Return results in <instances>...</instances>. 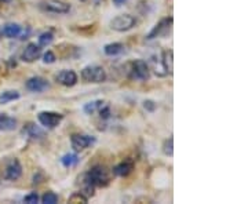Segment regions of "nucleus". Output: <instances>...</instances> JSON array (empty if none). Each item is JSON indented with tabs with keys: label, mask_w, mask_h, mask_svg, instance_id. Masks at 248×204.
<instances>
[{
	"label": "nucleus",
	"mask_w": 248,
	"mask_h": 204,
	"mask_svg": "<svg viewBox=\"0 0 248 204\" xmlns=\"http://www.w3.org/2000/svg\"><path fill=\"white\" fill-rule=\"evenodd\" d=\"M86 177L94 187H108L110 184V173L104 166H95L86 173Z\"/></svg>",
	"instance_id": "nucleus-1"
},
{
	"label": "nucleus",
	"mask_w": 248,
	"mask_h": 204,
	"mask_svg": "<svg viewBox=\"0 0 248 204\" xmlns=\"http://www.w3.org/2000/svg\"><path fill=\"white\" fill-rule=\"evenodd\" d=\"M81 80L84 83H104L107 80V72L99 65H87L81 71Z\"/></svg>",
	"instance_id": "nucleus-2"
},
{
	"label": "nucleus",
	"mask_w": 248,
	"mask_h": 204,
	"mask_svg": "<svg viewBox=\"0 0 248 204\" xmlns=\"http://www.w3.org/2000/svg\"><path fill=\"white\" fill-rule=\"evenodd\" d=\"M128 78L137 81H146L151 78V69L149 65L143 60H135L134 63H130L128 69Z\"/></svg>",
	"instance_id": "nucleus-3"
},
{
	"label": "nucleus",
	"mask_w": 248,
	"mask_h": 204,
	"mask_svg": "<svg viewBox=\"0 0 248 204\" xmlns=\"http://www.w3.org/2000/svg\"><path fill=\"white\" fill-rule=\"evenodd\" d=\"M137 25V18L130 14H122L117 16L110 21V28L116 32H127L131 31Z\"/></svg>",
	"instance_id": "nucleus-4"
},
{
	"label": "nucleus",
	"mask_w": 248,
	"mask_h": 204,
	"mask_svg": "<svg viewBox=\"0 0 248 204\" xmlns=\"http://www.w3.org/2000/svg\"><path fill=\"white\" fill-rule=\"evenodd\" d=\"M22 175V166L18 159H10L6 161L1 170V177L6 181H17Z\"/></svg>",
	"instance_id": "nucleus-5"
},
{
	"label": "nucleus",
	"mask_w": 248,
	"mask_h": 204,
	"mask_svg": "<svg viewBox=\"0 0 248 204\" xmlns=\"http://www.w3.org/2000/svg\"><path fill=\"white\" fill-rule=\"evenodd\" d=\"M172 22H174L172 17H166L160 19L159 24H156L155 28L149 32V35L146 36V40H155V39L164 37V36L169 35L171 28H172Z\"/></svg>",
	"instance_id": "nucleus-6"
},
{
	"label": "nucleus",
	"mask_w": 248,
	"mask_h": 204,
	"mask_svg": "<svg viewBox=\"0 0 248 204\" xmlns=\"http://www.w3.org/2000/svg\"><path fill=\"white\" fill-rule=\"evenodd\" d=\"M39 7L43 11L53 13V14H66L71 11V6L62 0H43L40 1Z\"/></svg>",
	"instance_id": "nucleus-7"
},
{
	"label": "nucleus",
	"mask_w": 248,
	"mask_h": 204,
	"mask_svg": "<svg viewBox=\"0 0 248 204\" xmlns=\"http://www.w3.org/2000/svg\"><path fill=\"white\" fill-rule=\"evenodd\" d=\"M95 137L87 134H73L71 137V145L75 152H81L94 145Z\"/></svg>",
	"instance_id": "nucleus-8"
},
{
	"label": "nucleus",
	"mask_w": 248,
	"mask_h": 204,
	"mask_svg": "<svg viewBox=\"0 0 248 204\" xmlns=\"http://www.w3.org/2000/svg\"><path fill=\"white\" fill-rule=\"evenodd\" d=\"M62 119H63V116L61 113H57V112H46L45 110V112H40L37 115L39 123L46 128H50V130H53L57 126H60Z\"/></svg>",
	"instance_id": "nucleus-9"
},
{
	"label": "nucleus",
	"mask_w": 248,
	"mask_h": 204,
	"mask_svg": "<svg viewBox=\"0 0 248 204\" xmlns=\"http://www.w3.org/2000/svg\"><path fill=\"white\" fill-rule=\"evenodd\" d=\"M40 55H42V47L36 43H29L21 54V60L28 63H35L36 60L40 58Z\"/></svg>",
	"instance_id": "nucleus-10"
},
{
	"label": "nucleus",
	"mask_w": 248,
	"mask_h": 204,
	"mask_svg": "<svg viewBox=\"0 0 248 204\" xmlns=\"http://www.w3.org/2000/svg\"><path fill=\"white\" fill-rule=\"evenodd\" d=\"M55 81L65 87H73L78 83V75L72 69H63L55 76Z\"/></svg>",
	"instance_id": "nucleus-11"
},
{
	"label": "nucleus",
	"mask_w": 248,
	"mask_h": 204,
	"mask_svg": "<svg viewBox=\"0 0 248 204\" xmlns=\"http://www.w3.org/2000/svg\"><path fill=\"white\" fill-rule=\"evenodd\" d=\"M25 87H27L31 93H43L46 90L50 89V83H48L45 78L33 76V78L28 79Z\"/></svg>",
	"instance_id": "nucleus-12"
},
{
	"label": "nucleus",
	"mask_w": 248,
	"mask_h": 204,
	"mask_svg": "<svg viewBox=\"0 0 248 204\" xmlns=\"http://www.w3.org/2000/svg\"><path fill=\"white\" fill-rule=\"evenodd\" d=\"M18 122L11 117V116L6 115V113H0V131L9 133V131H14L17 128Z\"/></svg>",
	"instance_id": "nucleus-13"
},
{
	"label": "nucleus",
	"mask_w": 248,
	"mask_h": 204,
	"mask_svg": "<svg viewBox=\"0 0 248 204\" xmlns=\"http://www.w3.org/2000/svg\"><path fill=\"white\" fill-rule=\"evenodd\" d=\"M161 66L167 75H172V69H174V53H172V50H164L161 53Z\"/></svg>",
	"instance_id": "nucleus-14"
},
{
	"label": "nucleus",
	"mask_w": 248,
	"mask_h": 204,
	"mask_svg": "<svg viewBox=\"0 0 248 204\" xmlns=\"http://www.w3.org/2000/svg\"><path fill=\"white\" fill-rule=\"evenodd\" d=\"M21 33H22V28L19 27L18 24H14V22L6 24L4 27L1 28V35L9 37V39H16Z\"/></svg>",
	"instance_id": "nucleus-15"
},
{
	"label": "nucleus",
	"mask_w": 248,
	"mask_h": 204,
	"mask_svg": "<svg viewBox=\"0 0 248 204\" xmlns=\"http://www.w3.org/2000/svg\"><path fill=\"white\" fill-rule=\"evenodd\" d=\"M134 170V163L130 160H125L122 161L120 164H117L115 169H113V174L117 177H127L131 174V171Z\"/></svg>",
	"instance_id": "nucleus-16"
},
{
	"label": "nucleus",
	"mask_w": 248,
	"mask_h": 204,
	"mask_svg": "<svg viewBox=\"0 0 248 204\" xmlns=\"http://www.w3.org/2000/svg\"><path fill=\"white\" fill-rule=\"evenodd\" d=\"M24 134L29 137V138H32V140H40V138H43L45 137V133L37 127L36 125L33 123H28L25 127H24Z\"/></svg>",
	"instance_id": "nucleus-17"
},
{
	"label": "nucleus",
	"mask_w": 248,
	"mask_h": 204,
	"mask_svg": "<svg viewBox=\"0 0 248 204\" xmlns=\"http://www.w3.org/2000/svg\"><path fill=\"white\" fill-rule=\"evenodd\" d=\"M104 51L109 57H116V55H120L125 51V47L122 43H109L104 47Z\"/></svg>",
	"instance_id": "nucleus-18"
},
{
	"label": "nucleus",
	"mask_w": 248,
	"mask_h": 204,
	"mask_svg": "<svg viewBox=\"0 0 248 204\" xmlns=\"http://www.w3.org/2000/svg\"><path fill=\"white\" fill-rule=\"evenodd\" d=\"M21 94L16 91V90H9V91H4L0 94V105H6L11 101H16V99H19Z\"/></svg>",
	"instance_id": "nucleus-19"
},
{
	"label": "nucleus",
	"mask_w": 248,
	"mask_h": 204,
	"mask_svg": "<svg viewBox=\"0 0 248 204\" xmlns=\"http://www.w3.org/2000/svg\"><path fill=\"white\" fill-rule=\"evenodd\" d=\"M104 101L102 99H95V101H91L89 104H86L84 108H83V110H84V113H87V115H94L95 112H98L101 108L104 107Z\"/></svg>",
	"instance_id": "nucleus-20"
},
{
	"label": "nucleus",
	"mask_w": 248,
	"mask_h": 204,
	"mask_svg": "<svg viewBox=\"0 0 248 204\" xmlns=\"http://www.w3.org/2000/svg\"><path fill=\"white\" fill-rule=\"evenodd\" d=\"M61 163L63 167L71 169V167H75V166L79 163V157H78V155H75V153H66V155L62 156Z\"/></svg>",
	"instance_id": "nucleus-21"
},
{
	"label": "nucleus",
	"mask_w": 248,
	"mask_h": 204,
	"mask_svg": "<svg viewBox=\"0 0 248 204\" xmlns=\"http://www.w3.org/2000/svg\"><path fill=\"white\" fill-rule=\"evenodd\" d=\"M54 40V35L53 32H45V33H42V35L39 36V46L40 47H46V46H50L53 43Z\"/></svg>",
	"instance_id": "nucleus-22"
},
{
	"label": "nucleus",
	"mask_w": 248,
	"mask_h": 204,
	"mask_svg": "<svg viewBox=\"0 0 248 204\" xmlns=\"http://www.w3.org/2000/svg\"><path fill=\"white\" fill-rule=\"evenodd\" d=\"M69 203H83L86 204L89 202V197L86 195H83L81 192H75L73 195L69 197V200H68Z\"/></svg>",
	"instance_id": "nucleus-23"
},
{
	"label": "nucleus",
	"mask_w": 248,
	"mask_h": 204,
	"mask_svg": "<svg viewBox=\"0 0 248 204\" xmlns=\"http://www.w3.org/2000/svg\"><path fill=\"white\" fill-rule=\"evenodd\" d=\"M163 152H164L166 156L172 157V155H174V140L172 138H169V140L164 141V143H163Z\"/></svg>",
	"instance_id": "nucleus-24"
},
{
	"label": "nucleus",
	"mask_w": 248,
	"mask_h": 204,
	"mask_svg": "<svg viewBox=\"0 0 248 204\" xmlns=\"http://www.w3.org/2000/svg\"><path fill=\"white\" fill-rule=\"evenodd\" d=\"M42 203L45 204H55L58 203V196L54 192H46L43 197H42Z\"/></svg>",
	"instance_id": "nucleus-25"
},
{
	"label": "nucleus",
	"mask_w": 248,
	"mask_h": 204,
	"mask_svg": "<svg viewBox=\"0 0 248 204\" xmlns=\"http://www.w3.org/2000/svg\"><path fill=\"white\" fill-rule=\"evenodd\" d=\"M39 202V195L36 193V192H32V193H29L24 197V203L28 204H35Z\"/></svg>",
	"instance_id": "nucleus-26"
},
{
	"label": "nucleus",
	"mask_w": 248,
	"mask_h": 204,
	"mask_svg": "<svg viewBox=\"0 0 248 204\" xmlns=\"http://www.w3.org/2000/svg\"><path fill=\"white\" fill-rule=\"evenodd\" d=\"M55 60H57V57H55V54L53 51H47V53L43 55V63H55Z\"/></svg>",
	"instance_id": "nucleus-27"
},
{
	"label": "nucleus",
	"mask_w": 248,
	"mask_h": 204,
	"mask_svg": "<svg viewBox=\"0 0 248 204\" xmlns=\"http://www.w3.org/2000/svg\"><path fill=\"white\" fill-rule=\"evenodd\" d=\"M143 108L148 110V112H155V109H156V104L151 101V99H146L145 102H143Z\"/></svg>",
	"instance_id": "nucleus-28"
},
{
	"label": "nucleus",
	"mask_w": 248,
	"mask_h": 204,
	"mask_svg": "<svg viewBox=\"0 0 248 204\" xmlns=\"http://www.w3.org/2000/svg\"><path fill=\"white\" fill-rule=\"evenodd\" d=\"M124 1H125V0H113V3H115L116 6H122Z\"/></svg>",
	"instance_id": "nucleus-29"
},
{
	"label": "nucleus",
	"mask_w": 248,
	"mask_h": 204,
	"mask_svg": "<svg viewBox=\"0 0 248 204\" xmlns=\"http://www.w3.org/2000/svg\"><path fill=\"white\" fill-rule=\"evenodd\" d=\"M0 1H3V3H9V1H11V0H0Z\"/></svg>",
	"instance_id": "nucleus-30"
}]
</instances>
